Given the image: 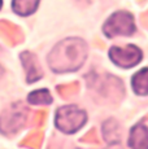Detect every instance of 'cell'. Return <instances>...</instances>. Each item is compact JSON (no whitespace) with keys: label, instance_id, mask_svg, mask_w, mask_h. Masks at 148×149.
<instances>
[{"label":"cell","instance_id":"cell-1","mask_svg":"<svg viewBox=\"0 0 148 149\" xmlns=\"http://www.w3.org/2000/svg\"><path fill=\"white\" fill-rule=\"evenodd\" d=\"M87 45L82 39L70 38L60 42L48 56V65L55 73L75 71L83 65Z\"/></svg>","mask_w":148,"mask_h":149},{"label":"cell","instance_id":"cell-2","mask_svg":"<svg viewBox=\"0 0 148 149\" xmlns=\"http://www.w3.org/2000/svg\"><path fill=\"white\" fill-rule=\"evenodd\" d=\"M86 121V111L81 110L75 105H66V107L60 108L55 117L56 127L64 134L77 132L81 127H83Z\"/></svg>","mask_w":148,"mask_h":149},{"label":"cell","instance_id":"cell-3","mask_svg":"<svg viewBox=\"0 0 148 149\" xmlns=\"http://www.w3.org/2000/svg\"><path fill=\"white\" fill-rule=\"evenodd\" d=\"M103 31L108 38H113L117 35H133L135 33L134 17L129 12H124V10L113 13L105 22Z\"/></svg>","mask_w":148,"mask_h":149},{"label":"cell","instance_id":"cell-4","mask_svg":"<svg viewBox=\"0 0 148 149\" xmlns=\"http://www.w3.org/2000/svg\"><path fill=\"white\" fill-rule=\"evenodd\" d=\"M27 118V110L21 104H13L0 116V132L3 135L16 134L21 130Z\"/></svg>","mask_w":148,"mask_h":149},{"label":"cell","instance_id":"cell-5","mask_svg":"<svg viewBox=\"0 0 148 149\" xmlns=\"http://www.w3.org/2000/svg\"><path fill=\"white\" fill-rule=\"evenodd\" d=\"M109 58L117 66L129 69L140 62L142 51L135 45H126L125 48L112 47L109 49Z\"/></svg>","mask_w":148,"mask_h":149},{"label":"cell","instance_id":"cell-6","mask_svg":"<svg viewBox=\"0 0 148 149\" xmlns=\"http://www.w3.org/2000/svg\"><path fill=\"white\" fill-rule=\"evenodd\" d=\"M21 60L22 65H24L25 70H26V81L27 83H34L43 77L40 68L38 66V61L36 57L30 52H22L21 53Z\"/></svg>","mask_w":148,"mask_h":149},{"label":"cell","instance_id":"cell-7","mask_svg":"<svg viewBox=\"0 0 148 149\" xmlns=\"http://www.w3.org/2000/svg\"><path fill=\"white\" fill-rule=\"evenodd\" d=\"M129 147L131 149H148V127L138 123L129 135Z\"/></svg>","mask_w":148,"mask_h":149},{"label":"cell","instance_id":"cell-8","mask_svg":"<svg viewBox=\"0 0 148 149\" xmlns=\"http://www.w3.org/2000/svg\"><path fill=\"white\" fill-rule=\"evenodd\" d=\"M133 90L136 95H148V68L142 69L135 73L131 78Z\"/></svg>","mask_w":148,"mask_h":149},{"label":"cell","instance_id":"cell-9","mask_svg":"<svg viewBox=\"0 0 148 149\" xmlns=\"http://www.w3.org/2000/svg\"><path fill=\"white\" fill-rule=\"evenodd\" d=\"M39 1L40 0H13L12 9L18 16L26 17L35 12L39 5Z\"/></svg>","mask_w":148,"mask_h":149},{"label":"cell","instance_id":"cell-10","mask_svg":"<svg viewBox=\"0 0 148 149\" xmlns=\"http://www.w3.org/2000/svg\"><path fill=\"white\" fill-rule=\"evenodd\" d=\"M27 101L33 105L51 104V102H52V96H51L48 90L42 88V90H35V91H33V92H30V95L27 96Z\"/></svg>","mask_w":148,"mask_h":149},{"label":"cell","instance_id":"cell-11","mask_svg":"<svg viewBox=\"0 0 148 149\" xmlns=\"http://www.w3.org/2000/svg\"><path fill=\"white\" fill-rule=\"evenodd\" d=\"M103 132L104 137L109 144H118L119 141V136L117 134V123L113 119H109L104 123L103 126Z\"/></svg>","mask_w":148,"mask_h":149},{"label":"cell","instance_id":"cell-12","mask_svg":"<svg viewBox=\"0 0 148 149\" xmlns=\"http://www.w3.org/2000/svg\"><path fill=\"white\" fill-rule=\"evenodd\" d=\"M3 74H4V69L1 68V65H0V78L3 77Z\"/></svg>","mask_w":148,"mask_h":149},{"label":"cell","instance_id":"cell-13","mask_svg":"<svg viewBox=\"0 0 148 149\" xmlns=\"http://www.w3.org/2000/svg\"><path fill=\"white\" fill-rule=\"evenodd\" d=\"M1 7H3V0H0V9H1Z\"/></svg>","mask_w":148,"mask_h":149}]
</instances>
